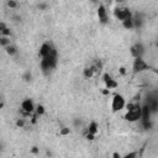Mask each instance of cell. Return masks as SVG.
I'll return each mask as SVG.
<instances>
[{
  "instance_id": "obj_1",
  "label": "cell",
  "mask_w": 158,
  "mask_h": 158,
  "mask_svg": "<svg viewBox=\"0 0 158 158\" xmlns=\"http://www.w3.org/2000/svg\"><path fill=\"white\" fill-rule=\"evenodd\" d=\"M57 63H58V52L56 48H53L52 53L46 57V58H42L40 60V67H41V70L43 74H49V72H52L56 67H57Z\"/></svg>"
},
{
  "instance_id": "obj_2",
  "label": "cell",
  "mask_w": 158,
  "mask_h": 158,
  "mask_svg": "<svg viewBox=\"0 0 158 158\" xmlns=\"http://www.w3.org/2000/svg\"><path fill=\"white\" fill-rule=\"evenodd\" d=\"M126 114L123 115V118L128 122H137L141 121V115H142V105L138 102H130L126 105Z\"/></svg>"
},
{
  "instance_id": "obj_3",
  "label": "cell",
  "mask_w": 158,
  "mask_h": 158,
  "mask_svg": "<svg viewBox=\"0 0 158 158\" xmlns=\"http://www.w3.org/2000/svg\"><path fill=\"white\" fill-rule=\"evenodd\" d=\"M152 111L151 109L148 107L147 104H143L142 105V115H141V125L144 130H149L152 127V121H151V117H152Z\"/></svg>"
},
{
  "instance_id": "obj_4",
  "label": "cell",
  "mask_w": 158,
  "mask_h": 158,
  "mask_svg": "<svg viewBox=\"0 0 158 158\" xmlns=\"http://www.w3.org/2000/svg\"><path fill=\"white\" fill-rule=\"evenodd\" d=\"M151 69H152V67L143 58H135L133 59V63H132V72H133V74L147 72V70H151Z\"/></svg>"
},
{
  "instance_id": "obj_5",
  "label": "cell",
  "mask_w": 158,
  "mask_h": 158,
  "mask_svg": "<svg viewBox=\"0 0 158 158\" xmlns=\"http://www.w3.org/2000/svg\"><path fill=\"white\" fill-rule=\"evenodd\" d=\"M114 16L116 20L123 22L125 20L132 17V12L128 7H123V6H118V7H115L114 9Z\"/></svg>"
},
{
  "instance_id": "obj_6",
  "label": "cell",
  "mask_w": 158,
  "mask_h": 158,
  "mask_svg": "<svg viewBox=\"0 0 158 158\" xmlns=\"http://www.w3.org/2000/svg\"><path fill=\"white\" fill-rule=\"evenodd\" d=\"M126 107V100L121 94H115L111 101V109L114 112H118Z\"/></svg>"
},
{
  "instance_id": "obj_7",
  "label": "cell",
  "mask_w": 158,
  "mask_h": 158,
  "mask_svg": "<svg viewBox=\"0 0 158 158\" xmlns=\"http://www.w3.org/2000/svg\"><path fill=\"white\" fill-rule=\"evenodd\" d=\"M21 111L25 115H27V116H30L31 114H33L36 111V105L32 101V99H28L27 98V99L22 100V102H21Z\"/></svg>"
},
{
  "instance_id": "obj_8",
  "label": "cell",
  "mask_w": 158,
  "mask_h": 158,
  "mask_svg": "<svg viewBox=\"0 0 158 158\" xmlns=\"http://www.w3.org/2000/svg\"><path fill=\"white\" fill-rule=\"evenodd\" d=\"M130 53L133 58H143V56L146 53V48L141 42H138V43H135L133 46H131Z\"/></svg>"
},
{
  "instance_id": "obj_9",
  "label": "cell",
  "mask_w": 158,
  "mask_h": 158,
  "mask_svg": "<svg viewBox=\"0 0 158 158\" xmlns=\"http://www.w3.org/2000/svg\"><path fill=\"white\" fill-rule=\"evenodd\" d=\"M144 104L148 105V107L151 109L152 114H157L158 112V95L157 94H153V93L149 94L147 96V100H146Z\"/></svg>"
},
{
  "instance_id": "obj_10",
  "label": "cell",
  "mask_w": 158,
  "mask_h": 158,
  "mask_svg": "<svg viewBox=\"0 0 158 158\" xmlns=\"http://www.w3.org/2000/svg\"><path fill=\"white\" fill-rule=\"evenodd\" d=\"M53 48H54V46H53L51 42H43V43L41 44L40 49H38V56L41 57V59L48 57V56L52 53Z\"/></svg>"
},
{
  "instance_id": "obj_11",
  "label": "cell",
  "mask_w": 158,
  "mask_h": 158,
  "mask_svg": "<svg viewBox=\"0 0 158 158\" xmlns=\"http://www.w3.org/2000/svg\"><path fill=\"white\" fill-rule=\"evenodd\" d=\"M96 14H98V17H99V21L102 23V25H106L109 22V15H107V10L106 7L100 4L98 6V10H96Z\"/></svg>"
},
{
  "instance_id": "obj_12",
  "label": "cell",
  "mask_w": 158,
  "mask_h": 158,
  "mask_svg": "<svg viewBox=\"0 0 158 158\" xmlns=\"http://www.w3.org/2000/svg\"><path fill=\"white\" fill-rule=\"evenodd\" d=\"M102 80H104V84H105L106 89H116L117 85H118V83H117V81H116L109 73H104V75H102Z\"/></svg>"
},
{
  "instance_id": "obj_13",
  "label": "cell",
  "mask_w": 158,
  "mask_h": 158,
  "mask_svg": "<svg viewBox=\"0 0 158 158\" xmlns=\"http://www.w3.org/2000/svg\"><path fill=\"white\" fill-rule=\"evenodd\" d=\"M98 131H99V126H98V122L96 121H91L88 125V127H86V132L90 133V135H94L95 136L98 133Z\"/></svg>"
},
{
  "instance_id": "obj_14",
  "label": "cell",
  "mask_w": 158,
  "mask_h": 158,
  "mask_svg": "<svg viewBox=\"0 0 158 158\" xmlns=\"http://www.w3.org/2000/svg\"><path fill=\"white\" fill-rule=\"evenodd\" d=\"M96 70H99V69H98L96 67H94V65H91V67H86V68L84 69L83 74H84V77H85L86 79H89V78H91V77L95 74Z\"/></svg>"
},
{
  "instance_id": "obj_15",
  "label": "cell",
  "mask_w": 158,
  "mask_h": 158,
  "mask_svg": "<svg viewBox=\"0 0 158 158\" xmlns=\"http://www.w3.org/2000/svg\"><path fill=\"white\" fill-rule=\"evenodd\" d=\"M122 23V26L126 28V30H132V28H135V23H133V16L132 17H130V19H127V20H125L123 22H121Z\"/></svg>"
},
{
  "instance_id": "obj_16",
  "label": "cell",
  "mask_w": 158,
  "mask_h": 158,
  "mask_svg": "<svg viewBox=\"0 0 158 158\" xmlns=\"http://www.w3.org/2000/svg\"><path fill=\"white\" fill-rule=\"evenodd\" d=\"M133 23H135V27L136 28H141L142 25H143V19L141 15H136L133 16Z\"/></svg>"
},
{
  "instance_id": "obj_17",
  "label": "cell",
  "mask_w": 158,
  "mask_h": 158,
  "mask_svg": "<svg viewBox=\"0 0 158 158\" xmlns=\"http://www.w3.org/2000/svg\"><path fill=\"white\" fill-rule=\"evenodd\" d=\"M11 44V41H10V37H5V36H0V46L2 48H6L7 46Z\"/></svg>"
},
{
  "instance_id": "obj_18",
  "label": "cell",
  "mask_w": 158,
  "mask_h": 158,
  "mask_svg": "<svg viewBox=\"0 0 158 158\" xmlns=\"http://www.w3.org/2000/svg\"><path fill=\"white\" fill-rule=\"evenodd\" d=\"M4 49H5V51H6V53H7L9 56H11V57H12V56H15V54L17 53V48H16L14 44H10V46H7V47H6V48H4Z\"/></svg>"
},
{
  "instance_id": "obj_19",
  "label": "cell",
  "mask_w": 158,
  "mask_h": 158,
  "mask_svg": "<svg viewBox=\"0 0 158 158\" xmlns=\"http://www.w3.org/2000/svg\"><path fill=\"white\" fill-rule=\"evenodd\" d=\"M38 116H42L44 112H46V109H44V106L43 105H41V104H38L37 106H36V111H35Z\"/></svg>"
},
{
  "instance_id": "obj_20",
  "label": "cell",
  "mask_w": 158,
  "mask_h": 158,
  "mask_svg": "<svg viewBox=\"0 0 158 158\" xmlns=\"http://www.w3.org/2000/svg\"><path fill=\"white\" fill-rule=\"evenodd\" d=\"M122 158H137V152H136V151L128 152V153H126L125 156H122Z\"/></svg>"
},
{
  "instance_id": "obj_21",
  "label": "cell",
  "mask_w": 158,
  "mask_h": 158,
  "mask_svg": "<svg viewBox=\"0 0 158 158\" xmlns=\"http://www.w3.org/2000/svg\"><path fill=\"white\" fill-rule=\"evenodd\" d=\"M31 78H32V74H31V72H26V73L23 74V79H25L26 81L31 80Z\"/></svg>"
},
{
  "instance_id": "obj_22",
  "label": "cell",
  "mask_w": 158,
  "mask_h": 158,
  "mask_svg": "<svg viewBox=\"0 0 158 158\" xmlns=\"http://www.w3.org/2000/svg\"><path fill=\"white\" fill-rule=\"evenodd\" d=\"M7 6H9V7H16V6H17V2L10 0V1H7Z\"/></svg>"
},
{
  "instance_id": "obj_23",
  "label": "cell",
  "mask_w": 158,
  "mask_h": 158,
  "mask_svg": "<svg viewBox=\"0 0 158 158\" xmlns=\"http://www.w3.org/2000/svg\"><path fill=\"white\" fill-rule=\"evenodd\" d=\"M85 137H86V139H89V141H93V139L95 138V136H94V135H90V133H88V132H86Z\"/></svg>"
},
{
  "instance_id": "obj_24",
  "label": "cell",
  "mask_w": 158,
  "mask_h": 158,
  "mask_svg": "<svg viewBox=\"0 0 158 158\" xmlns=\"http://www.w3.org/2000/svg\"><path fill=\"white\" fill-rule=\"evenodd\" d=\"M16 126H19V127H22V126H23V118H20V120H17V122H16Z\"/></svg>"
},
{
  "instance_id": "obj_25",
  "label": "cell",
  "mask_w": 158,
  "mask_h": 158,
  "mask_svg": "<svg viewBox=\"0 0 158 158\" xmlns=\"http://www.w3.org/2000/svg\"><path fill=\"white\" fill-rule=\"evenodd\" d=\"M111 158H122V156L118 153V152H114L112 153V157Z\"/></svg>"
},
{
  "instance_id": "obj_26",
  "label": "cell",
  "mask_w": 158,
  "mask_h": 158,
  "mask_svg": "<svg viewBox=\"0 0 158 158\" xmlns=\"http://www.w3.org/2000/svg\"><path fill=\"white\" fill-rule=\"evenodd\" d=\"M69 132H70V131H69V128H67V127H64V130L60 131L62 135H67V133H69Z\"/></svg>"
}]
</instances>
